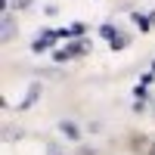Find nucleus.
I'll use <instances>...</instances> for the list:
<instances>
[{"instance_id":"f257e3e1","label":"nucleus","mask_w":155,"mask_h":155,"mask_svg":"<svg viewBox=\"0 0 155 155\" xmlns=\"http://www.w3.org/2000/svg\"><path fill=\"white\" fill-rule=\"evenodd\" d=\"M56 127H59V134L65 137V140H81V127H78V121H68V118H62Z\"/></svg>"},{"instance_id":"f03ea898","label":"nucleus","mask_w":155,"mask_h":155,"mask_svg":"<svg viewBox=\"0 0 155 155\" xmlns=\"http://www.w3.org/2000/svg\"><path fill=\"white\" fill-rule=\"evenodd\" d=\"M109 44H112V50H124L127 44H130V37H127L124 31H118V34H115V37H112V41H109Z\"/></svg>"},{"instance_id":"7ed1b4c3","label":"nucleus","mask_w":155,"mask_h":155,"mask_svg":"<svg viewBox=\"0 0 155 155\" xmlns=\"http://www.w3.org/2000/svg\"><path fill=\"white\" fill-rule=\"evenodd\" d=\"M9 37H12V16L3 9V41H9Z\"/></svg>"},{"instance_id":"20e7f679","label":"nucleus","mask_w":155,"mask_h":155,"mask_svg":"<svg viewBox=\"0 0 155 155\" xmlns=\"http://www.w3.org/2000/svg\"><path fill=\"white\" fill-rule=\"evenodd\" d=\"M134 22H137V25H143V28H149V19H146V16H140V12H134Z\"/></svg>"},{"instance_id":"39448f33","label":"nucleus","mask_w":155,"mask_h":155,"mask_svg":"<svg viewBox=\"0 0 155 155\" xmlns=\"http://www.w3.org/2000/svg\"><path fill=\"white\" fill-rule=\"evenodd\" d=\"M149 155H155V146H152V149H149Z\"/></svg>"}]
</instances>
